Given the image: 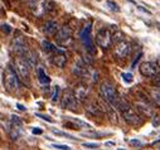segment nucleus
<instances>
[{"label":"nucleus","instance_id":"nucleus-1","mask_svg":"<svg viewBox=\"0 0 160 150\" xmlns=\"http://www.w3.org/2000/svg\"><path fill=\"white\" fill-rule=\"evenodd\" d=\"M118 108L121 110L122 112V116L125 119V121L130 125H140L141 124V118L140 115L138 114V111L135 108H132L125 100H120V103H118Z\"/></svg>","mask_w":160,"mask_h":150},{"label":"nucleus","instance_id":"nucleus-2","mask_svg":"<svg viewBox=\"0 0 160 150\" xmlns=\"http://www.w3.org/2000/svg\"><path fill=\"white\" fill-rule=\"evenodd\" d=\"M100 92L103 97V100L110 103L112 107H118V103H120V98L116 93V90L115 87L110 83V82H102L101 86H100Z\"/></svg>","mask_w":160,"mask_h":150},{"label":"nucleus","instance_id":"nucleus-3","mask_svg":"<svg viewBox=\"0 0 160 150\" xmlns=\"http://www.w3.org/2000/svg\"><path fill=\"white\" fill-rule=\"evenodd\" d=\"M4 81H5V86L10 92H15L19 88V78H18V73L17 71L13 68L12 64H9L5 69V74H4Z\"/></svg>","mask_w":160,"mask_h":150},{"label":"nucleus","instance_id":"nucleus-4","mask_svg":"<svg viewBox=\"0 0 160 150\" xmlns=\"http://www.w3.org/2000/svg\"><path fill=\"white\" fill-rule=\"evenodd\" d=\"M91 32H92V25H91V24H87V25L81 30L79 38H81V42H82L85 49H86L90 54L93 56V54L96 53V49H95V46H93V41H92Z\"/></svg>","mask_w":160,"mask_h":150},{"label":"nucleus","instance_id":"nucleus-5","mask_svg":"<svg viewBox=\"0 0 160 150\" xmlns=\"http://www.w3.org/2000/svg\"><path fill=\"white\" fill-rule=\"evenodd\" d=\"M96 42L101 48H105V49L110 48V46L112 43V35H111L110 30L106 28L98 29L96 33Z\"/></svg>","mask_w":160,"mask_h":150},{"label":"nucleus","instance_id":"nucleus-6","mask_svg":"<svg viewBox=\"0 0 160 150\" xmlns=\"http://www.w3.org/2000/svg\"><path fill=\"white\" fill-rule=\"evenodd\" d=\"M139 71L144 77H155L160 73V67L155 62H142L139 67Z\"/></svg>","mask_w":160,"mask_h":150},{"label":"nucleus","instance_id":"nucleus-7","mask_svg":"<svg viewBox=\"0 0 160 150\" xmlns=\"http://www.w3.org/2000/svg\"><path fill=\"white\" fill-rule=\"evenodd\" d=\"M12 49L15 54H18L19 57H24L28 51H27V44H25V39L22 34H18L17 37H14V39L12 42Z\"/></svg>","mask_w":160,"mask_h":150},{"label":"nucleus","instance_id":"nucleus-8","mask_svg":"<svg viewBox=\"0 0 160 150\" xmlns=\"http://www.w3.org/2000/svg\"><path fill=\"white\" fill-rule=\"evenodd\" d=\"M62 106L64 108H68V110H77L78 107V100L76 97V95L73 93V91L71 90H66L64 93H63V97H62Z\"/></svg>","mask_w":160,"mask_h":150},{"label":"nucleus","instance_id":"nucleus-9","mask_svg":"<svg viewBox=\"0 0 160 150\" xmlns=\"http://www.w3.org/2000/svg\"><path fill=\"white\" fill-rule=\"evenodd\" d=\"M15 67H17V72L19 73V76L24 80V81H28L29 80V64L27 62V59L24 57H18L17 61H15Z\"/></svg>","mask_w":160,"mask_h":150},{"label":"nucleus","instance_id":"nucleus-10","mask_svg":"<svg viewBox=\"0 0 160 150\" xmlns=\"http://www.w3.org/2000/svg\"><path fill=\"white\" fill-rule=\"evenodd\" d=\"M131 53V44L126 41H122L116 44L115 47V54L118 57V58H126L129 57Z\"/></svg>","mask_w":160,"mask_h":150},{"label":"nucleus","instance_id":"nucleus-11","mask_svg":"<svg viewBox=\"0 0 160 150\" xmlns=\"http://www.w3.org/2000/svg\"><path fill=\"white\" fill-rule=\"evenodd\" d=\"M71 37H72V30L69 29V27H63V28H59V30L57 32L56 41L61 46H64L71 41Z\"/></svg>","mask_w":160,"mask_h":150},{"label":"nucleus","instance_id":"nucleus-12","mask_svg":"<svg viewBox=\"0 0 160 150\" xmlns=\"http://www.w3.org/2000/svg\"><path fill=\"white\" fill-rule=\"evenodd\" d=\"M135 107L139 112H141L145 116H152L154 115V108L151 107L150 102L148 100H141V101H136L135 102Z\"/></svg>","mask_w":160,"mask_h":150},{"label":"nucleus","instance_id":"nucleus-13","mask_svg":"<svg viewBox=\"0 0 160 150\" xmlns=\"http://www.w3.org/2000/svg\"><path fill=\"white\" fill-rule=\"evenodd\" d=\"M53 63L57 67L63 68L66 66V63H67V56H66V53L63 51H61V49H57L56 53H54V56H53Z\"/></svg>","mask_w":160,"mask_h":150},{"label":"nucleus","instance_id":"nucleus-14","mask_svg":"<svg viewBox=\"0 0 160 150\" xmlns=\"http://www.w3.org/2000/svg\"><path fill=\"white\" fill-rule=\"evenodd\" d=\"M58 30H59V29H58V25H57V23L53 22V20H48V22H46L44 25H43V32H44L46 34H48V35H51V34H57Z\"/></svg>","mask_w":160,"mask_h":150},{"label":"nucleus","instance_id":"nucleus-15","mask_svg":"<svg viewBox=\"0 0 160 150\" xmlns=\"http://www.w3.org/2000/svg\"><path fill=\"white\" fill-rule=\"evenodd\" d=\"M74 95H76V97H77L78 101H85L86 97H87V90L83 86H79V87L76 88Z\"/></svg>","mask_w":160,"mask_h":150},{"label":"nucleus","instance_id":"nucleus-16","mask_svg":"<svg viewBox=\"0 0 160 150\" xmlns=\"http://www.w3.org/2000/svg\"><path fill=\"white\" fill-rule=\"evenodd\" d=\"M38 78H39V82H41L42 85H48V83L51 82L49 76H47L46 72H44V69L41 68V67L38 68Z\"/></svg>","mask_w":160,"mask_h":150},{"label":"nucleus","instance_id":"nucleus-17","mask_svg":"<svg viewBox=\"0 0 160 150\" xmlns=\"http://www.w3.org/2000/svg\"><path fill=\"white\" fill-rule=\"evenodd\" d=\"M24 58L27 59V62H28V64H29L30 68H32V67H35V64H37V54H35L34 52L29 51V52L24 56Z\"/></svg>","mask_w":160,"mask_h":150},{"label":"nucleus","instance_id":"nucleus-18","mask_svg":"<svg viewBox=\"0 0 160 150\" xmlns=\"http://www.w3.org/2000/svg\"><path fill=\"white\" fill-rule=\"evenodd\" d=\"M20 134H22V126L12 125V129H10V131H9V135H10V138H12V140L19 139Z\"/></svg>","mask_w":160,"mask_h":150},{"label":"nucleus","instance_id":"nucleus-19","mask_svg":"<svg viewBox=\"0 0 160 150\" xmlns=\"http://www.w3.org/2000/svg\"><path fill=\"white\" fill-rule=\"evenodd\" d=\"M150 95H151L152 101H154L158 106H160V88H152V90L150 91Z\"/></svg>","mask_w":160,"mask_h":150},{"label":"nucleus","instance_id":"nucleus-20","mask_svg":"<svg viewBox=\"0 0 160 150\" xmlns=\"http://www.w3.org/2000/svg\"><path fill=\"white\" fill-rule=\"evenodd\" d=\"M124 38H125V34H124L121 30H120V29H116V32H115L113 35H112V41H115L116 44H117V43H120V42L125 41Z\"/></svg>","mask_w":160,"mask_h":150},{"label":"nucleus","instance_id":"nucleus-21","mask_svg":"<svg viewBox=\"0 0 160 150\" xmlns=\"http://www.w3.org/2000/svg\"><path fill=\"white\" fill-rule=\"evenodd\" d=\"M86 110H87L88 114H91V115H93V116H100V115H101V110H100L96 105H93V103L88 105Z\"/></svg>","mask_w":160,"mask_h":150},{"label":"nucleus","instance_id":"nucleus-22","mask_svg":"<svg viewBox=\"0 0 160 150\" xmlns=\"http://www.w3.org/2000/svg\"><path fill=\"white\" fill-rule=\"evenodd\" d=\"M42 48H43L44 51H47V52H56V51H57L56 46H54L53 43H51L49 41H43V42H42Z\"/></svg>","mask_w":160,"mask_h":150},{"label":"nucleus","instance_id":"nucleus-23","mask_svg":"<svg viewBox=\"0 0 160 150\" xmlns=\"http://www.w3.org/2000/svg\"><path fill=\"white\" fill-rule=\"evenodd\" d=\"M121 77H122V81H124L126 85H130V83L134 82V76H132L130 72H124V73L121 74Z\"/></svg>","mask_w":160,"mask_h":150},{"label":"nucleus","instance_id":"nucleus-24","mask_svg":"<svg viewBox=\"0 0 160 150\" xmlns=\"http://www.w3.org/2000/svg\"><path fill=\"white\" fill-rule=\"evenodd\" d=\"M69 121H71V122H73V124H76L77 126H81V128H88V129H91V125H90L88 122H86V121H82L81 119H69Z\"/></svg>","mask_w":160,"mask_h":150},{"label":"nucleus","instance_id":"nucleus-25","mask_svg":"<svg viewBox=\"0 0 160 150\" xmlns=\"http://www.w3.org/2000/svg\"><path fill=\"white\" fill-rule=\"evenodd\" d=\"M106 7L111 10V12H115V13H120V7L116 4V3H113V2H111V0H108V2H106Z\"/></svg>","mask_w":160,"mask_h":150},{"label":"nucleus","instance_id":"nucleus-26","mask_svg":"<svg viewBox=\"0 0 160 150\" xmlns=\"http://www.w3.org/2000/svg\"><path fill=\"white\" fill-rule=\"evenodd\" d=\"M52 132H53L54 135H57V136L68 138V139H71V140H74V138H73L72 135H69V134H67V132H64V131H61V130H57V129H52Z\"/></svg>","mask_w":160,"mask_h":150},{"label":"nucleus","instance_id":"nucleus-27","mask_svg":"<svg viewBox=\"0 0 160 150\" xmlns=\"http://www.w3.org/2000/svg\"><path fill=\"white\" fill-rule=\"evenodd\" d=\"M58 96H59V87L56 86V87H53V93H52V97H51L52 102H57L58 101Z\"/></svg>","mask_w":160,"mask_h":150},{"label":"nucleus","instance_id":"nucleus-28","mask_svg":"<svg viewBox=\"0 0 160 150\" xmlns=\"http://www.w3.org/2000/svg\"><path fill=\"white\" fill-rule=\"evenodd\" d=\"M83 136H88V138H100L103 135H108L106 132H82Z\"/></svg>","mask_w":160,"mask_h":150},{"label":"nucleus","instance_id":"nucleus-29","mask_svg":"<svg viewBox=\"0 0 160 150\" xmlns=\"http://www.w3.org/2000/svg\"><path fill=\"white\" fill-rule=\"evenodd\" d=\"M129 144H130V146H134V148H140V146H142V142H141L139 139H131V140L129 141Z\"/></svg>","mask_w":160,"mask_h":150},{"label":"nucleus","instance_id":"nucleus-30","mask_svg":"<svg viewBox=\"0 0 160 150\" xmlns=\"http://www.w3.org/2000/svg\"><path fill=\"white\" fill-rule=\"evenodd\" d=\"M37 116L38 118H41L42 120H44V121H48V122H51V124H53L54 122V120L51 118V116H48V115H43V114H37Z\"/></svg>","mask_w":160,"mask_h":150},{"label":"nucleus","instance_id":"nucleus-31","mask_svg":"<svg viewBox=\"0 0 160 150\" xmlns=\"http://www.w3.org/2000/svg\"><path fill=\"white\" fill-rule=\"evenodd\" d=\"M108 115H110V119H111V121L117 124V121H118V120H117V115L115 114V111H113V110H110V108H108Z\"/></svg>","mask_w":160,"mask_h":150},{"label":"nucleus","instance_id":"nucleus-32","mask_svg":"<svg viewBox=\"0 0 160 150\" xmlns=\"http://www.w3.org/2000/svg\"><path fill=\"white\" fill-rule=\"evenodd\" d=\"M2 30H3V33L9 34V33L12 32V27H10L9 24H7V23H3V24H2Z\"/></svg>","mask_w":160,"mask_h":150},{"label":"nucleus","instance_id":"nucleus-33","mask_svg":"<svg viewBox=\"0 0 160 150\" xmlns=\"http://www.w3.org/2000/svg\"><path fill=\"white\" fill-rule=\"evenodd\" d=\"M54 149H59V150H71V148L68 145H62V144H53L52 145Z\"/></svg>","mask_w":160,"mask_h":150},{"label":"nucleus","instance_id":"nucleus-34","mask_svg":"<svg viewBox=\"0 0 160 150\" xmlns=\"http://www.w3.org/2000/svg\"><path fill=\"white\" fill-rule=\"evenodd\" d=\"M27 3L29 4V7L32 9H35L38 5H39V0H27Z\"/></svg>","mask_w":160,"mask_h":150},{"label":"nucleus","instance_id":"nucleus-35","mask_svg":"<svg viewBox=\"0 0 160 150\" xmlns=\"http://www.w3.org/2000/svg\"><path fill=\"white\" fill-rule=\"evenodd\" d=\"M83 146L85 148H90V149H97L98 144L97 142H83Z\"/></svg>","mask_w":160,"mask_h":150},{"label":"nucleus","instance_id":"nucleus-36","mask_svg":"<svg viewBox=\"0 0 160 150\" xmlns=\"http://www.w3.org/2000/svg\"><path fill=\"white\" fill-rule=\"evenodd\" d=\"M32 132H33L34 135H41L43 131H42V129H39V128H34V129L32 130Z\"/></svg>","mask_w":160,"mask_h":150},{"label":"nucleus","instance_id":"nucleus-37","mask_svg":"<svg viewBox=\"0 0 160 150\" xmlns=\"http://www.w3.org/2000/svg\"><path fill=\"white\" fill-rule=\"evenodd\" d=\"M138 9H139L140 12H142V13H146V14H151V12H150V10L145 9V8H144V7H141V5H138Z\"/></svg>","mask_w":160,"mask_h":150},{"label":"nucleus","instance_id":"nucleus-38","mask_svg":"<svg viewBox=\"0 0 160 150\" xmlns=\"http://www.w3.org/2000/svg\"><path fill=\"white\" fill-rule=\"evenodd\" d=\"M155 77H156V78H155V82H156V85L160 87V73L158 74V76H155Z\"/></svg>","mask_w":160,"mask_h":150},{"label":"nucleus","instance_id":"nucleus-39","mask_svg":"<svg viewBox=\"0 0 160 150\" xmlns=\"http://www.w3.org/2000/svg\"><path fill=\"white\" fill-rule=\"evenodd\" d=\"M17 106H18V108H19V110H20V111H25V110H27V108H25V107H24V106H23V105H20V103H18V105H17Z\"/></svg>","mask_w":160,"mask_h":150},{"label":"nucleus","instance_id":"nucleus-40","mask_svg":"<svg viewBox=\"0 0 160 150\" xmlns=\"http://www.w3.org/2000/svg\"><path fill=\"white\" fill-rule=\"evenodd\" d=\"M160 141V131H159V134H158V136L155 138V140H154V144H156V142H159Z\"/></svg>","mask_w":160,"mask_h":150},{"label":"nucleus","instance_id":"nucleus-41","mask_svg":"<svg viewBox=\"0 0 160 150\" xmlns=\"http://www.w3.org/2000/svg\"><path fill=\"white\" fill-rule=\"evenodd\" d=\"M106 145H108V146H112V145H113V142H106Z\"/></svg>","mask_w":160,"mask_h":150},{"label":"nucleus","instance_id":"nucleus-42","mask_svg":"<svg viewBox=\"0 0 160 150\" xmlns=\"http://www.w3.org/2000/svg\"><path fill=\"white\" fill-rule=\"evenodd\" d=\"M158 64H159V67H160V57H159V59H158Z\"/></svg>","mask_w":160,"mask_h":150},{"label":"nucleus","instance_id":"nucleus-43","mask_svg":"<svg viewBox=\"0 0 160 150\" xmlns=\"http://www.w3.org/2000/svg\"><path fill=\"white\" fill-rule=\"evenodd\" d=\"M117 150H125V149H117Z\"/></svg>","mask_w":160,"mask_h":150}]
</instances>
